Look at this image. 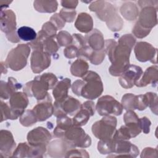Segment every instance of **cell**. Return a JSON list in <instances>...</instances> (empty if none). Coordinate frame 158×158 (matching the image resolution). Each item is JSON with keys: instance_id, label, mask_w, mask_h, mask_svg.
Returning a JSON list of instances; mask_svg holds the SVG:
<instances>
[{"instance_id": "cell-1", "label": "cell", "mask_w": 158, "mask_h": 158, "mask_svg": "<svg viewBox=\"0 0 158 158\" xmlns=\"http://www.w3.org/2000/svg\"><path fill=\"white\" fill-rule=\"evenodd\" d=\"M104 49L112 64L109 69L110 74L114 77L120 76L130 65L129 59L133 48L109 39L105 41Z\"/></svg>"}, {"instance_id": "cell-2", "label": "cell", "mask_w": 158, "mask_h": 158, "mask_svg": "<svg viewBox=\"0 0 158 158\" xmlns=\"http://www.w3.org/2000/svg\"><path fill=\"white\" fill-rule=\"evenodd\" d=\"M91 12H94L97 17L106 23L107 27L112 31L120 30L123 26V21L118 14L115 6L105 1H95L88 7Z\"/></svg>"}, {"instance_id": "cell-3", "label": "cell", "mask_w": 158, "mask_h": 158, "mask_svg": "<svg viewBox=\"0 0 158 158\" xmlns=\"http://www.w3.org/2000/svg\"><path fill=\"white\" fill-rule=\"evenodd\" d=\"M58 82L57 77L52 73H45L36 76L31 81L27 82L23 92L28 97H34L37 101L44 99L49 94L48 90L53 89Z\"/></svg>"}, {"instance_id": "cell-4", "label": "cell", "mask_w": 158, "mask_h": 158, "mask_svg": "<svg viewBox=\"0 0 158 158\" xmlns=\"http://www.w3.org/2000/svg\"><path fill=\"white\" fill-rule=\"evenodd\" d=\"M82 79L85 81L80 94L83 98L93 100L101 95L104 90L103 83L96 72L88 70Z\"/></svg>"}, {"instance_id": "cell-5", "label": "cell", "mask_w": 158, "mask_h": 158, "mask_svg": "<svg viewBox=\"0 0 158 158\" xmlns=\"http://www.w3.org/2000/svg\"><path fill=\"white\" fill-rule=\"evenodd\" d=\"M30 51L31 48L28 44H18L9 52L4 61L6 65L14 71L22 70L27 65Z\"/></svg>"}, {"instance_id": "cell-6", "label": "cell", "mask_w": 158, "mask_h": 158, "mask_svg": "<svg viewBox=\"0 0 158 158\" xmlns=\"http://www.w3.org/2000/svg\"><path fill=\"white\" fill-rule=\"evenodd\" d=\"M117 118L112 115L104 116L94 122L91 127L93 135L100 140L110 139L112 138L117 127Z\"/></svg>"}, {"instance_id": "cell-7", "label": "cell", "mask_w": 158, "mask_h": 158, "mask_svg": "<svg viewBox=\"0 0 158 158\" xmlns=\"http://www.w3.org/2000/svg\"><path fill=\"white\" fill-rule=\"evenodd\" d=\"M16 17L11 9H1L0 27L1 30L6 34L7 39L12 43H19L20 38L16 31Z\"/></svg>"}, {"instance_id": "cell-8", "label": "cell", "mask_w": 158, "mask_h": 158, "mask_svg": "<svg viewBox=\"0 0 158 158\" xmlns=\"http://www.w3.org/2000/svg\"><path fill=\"white\" fill-rule=\"evenodd\" d=\"M123 109L122 104L109 95H105L99 98L96 104V110L101 116L110 114L120 115L122 114Z\"/></svg>"}, {"instance_id": "cell-9", "label": "cell", "mask_w": 158, "mask_h": 158, "mask_svg": "<svg viewBox=\"0 0 158 158\" xmlns=\"http://www.w3.org/2000/svg\"><path fill=\"white\" fill-rule=\"evenodd\" d=\"M72 143L75 147L85 148L91 144V137L81 127L72 125L64 133L62 138Z\"/></svg>"}, {"instance_id": "cell-10", "label": "cell", "mask_w": 158, "mask_h": 158, "mask_svg": "<svg viewBox=\"0 0 158 158\" xmlns=\"http://www.w3.org/2000/svg\"><path fill=\"white\" fill-rule=\"evenodd\" d=\"M80 102L72 96H68L64 99L54 103V115L57 117L63 115H73L80 109Z\"/></svg>"}, {"instance_id": "cell-11", "label": "cell", "mask_w": 158, "mask_h": 158, "mask_svg": "<svg viewBox=\"0 0 158 158\" xmlns=\"http://www.w3.org/2000/svg\"><path fill=\"white\" fill-rule=\"evenodd\" d=\"M157 48L145 41L136 43L134 48L135 57L138 61L141 62L150 61L152 64H157Z\"/></svg>"}, {"instance_id": "cell-12", "label": "cell", "mask_w": 158, "mask_h": 158, "mask_svg": "<svg viewBox=\"0 0 158 158\" xmlns=\"http://www.w3.org/2000/svg\"><path fill=\"white\" fill-rule=\"evenodd\" d=\"M123 109L126 110H144L148 107L146 94L135 95L131 93L125 94L121 100Z\"/></svg>"}, {"instance_id": "cell-13", "label": "cell", "mask_w": 158, "mask_h": 158, "mask_svg": "<svg viewBox=\"0 0 158 158\" xmlns=\"http://www.w3.org/2000/svg\"><path fill=\"white\" fill-rule=\"evenodd\" d=\"M143 73V70L140 67L136 65H130L119 76V83L125 89L131 88L135 85Z\"/></svg>"}, {"instance_id": "cell-14", "label": "cell", "mask_w": 158, "mask_h": 158, "mask_svg": "<svg viewBox=\"0 0 158 158\" xmlns=\"http://www.w3.org/2000/svg\"><path fill=\"white\" fill-rule=\"evenodd\" d=\"M114 140L115 145L114 152L109 155L107 157H128L134 158L136 157L139 153L138 147L131 142L127 140Z\"/></svg>"}, {"instance_id": "cell-15", "label": "cell", "mask_w": 158, "mask_h": 158, "mask_svg": "<svg viewBox=\"0 0 158 158\" xmlns=\"http://www.w3.org/2000/svg\"><path fill=\"white\" fill-rule=\"evenodd\" d=\"M51 55L40 49L33 50L30 57L31 70L35 73H40L51 64Z\"/></svg>"}, {"instance_id": "cell-16", "label": "cell", "mask_w": 158, "mask_h": 158, "mask_svg": "<svg viewBox=\"0 0 158 158\" xmlns=\"http://www.w3.org/2000/svg\"><path fill=\"white\" fill-rule=\"evenodd\" d=\"M157 6H148L141 8L136 22L141 27L152 30L157 23Z\"/></svg>"}, {"instance_id": "cell-17", "label": "cell", "mask_w": 158, "mask_h": 158, "mask_svg": "<svg viewBox=\"0 0 158 158\" xmlns=\"http://www.w3.org/2000/svg\"><path fill=\"white\" fill-rule=\"evenodd\" d=\"M27 139L28 144L32 146H47L52 139V136L46 128L38 127L28 133Z\"/></svg>"}, {"instance_id": "cell-18", "label": "cell", "mask_w": 158, "mask_h": 158, "mask_svg": "<svg viewBox=\"0 0 158 158\" xmlns=\"http://www.w3.org/2000/svg\"><path fill=\"white\" fill-rule=\"evenodd\" d=\"M76 148L72 143L64 138L56 139L47 146V153L52 157H64L66 153L70 149Z\"/></svg>"}, {"instance_id": "cell-19", "label": "cell", "mask_w": 158, "mask_h": 158, "mask_svg": "<svg viewBox=\"0 0 158 158\" xmlns=\"http://www.w3.org/2000/svg\"><path fill=\"white\" fill-rule=\"evenodd\" d=\"M96 106L92 101H87L81 104L80 109L75 114L72 118L73 125L81 127L85 125L89 117L94 115Z\"/></svg>"}, {"instance_id": "cell-20", "label": "cell", "mask_w": 158, "mask_h": 158, "mask_svg": "<svg viewBox=\"0 0 158 158\" xmlns=\"http://www.w3.org/2000/svg\"><path fill=\"white\" fill-rule=\"evenodd\" d=\"M16 148V143L12 133L7 130L0 131V153L3 157H12Z\"/></svg>"}, {"instance_id": "cell-21", "label": "cell", "mask_w": 158, "mask_h": 158, "mask_svg": "<svg viewBox=\"0 0 158 158\" xmlns=\"http://www.w3.org/2000/svg\"><path fill=\"white\" fill-rule=\"evenodd\" d=\"M38 122H43L52 116L54 114V106L52 103V98L49 94L47 97L40 101L33 108Z\"/></svg>"}, {"instance_id": "cell-22", "label": "cell", "mask_w": 158, "mask_h": 158, "mask_svg": "<svg viewBox=\"0 0 158 158\" xmlns=\"http://www.w3.org/2000/svg\"><path fill=\"white\" fill-rule=\"evenodd\" d=\"M28 96L24 92L17 91L9 98V104L15 119L20 117L28 104Z\"/></svg>"}, {"instance_id": "cell-23", "label": "cell", "mask_w": 158, "mask_h": 158, "mask_svg": "<svg viewBox=\"0 0 158 158\" xmlns=\"http://www.w3.org/2000/svg\"><path fill=\"white\" fill-rule=\"evenodd\" d=\"M22 88V84L14 77H9L7 82L0 81V97L2 99H7Z\"/></svg>"}, {"instance_id": "cell-24", "label": "cell", "mask_w": 158, "mask_h": 158, "mask_svg": "<svg viewBox=\"0 0 158 158\" xmlns=\"http://www.w3.org/2000/svg\"><path fill=\"white\" fill-rule=\"evenodd\" d=\"M158 81V67L156 64L149 67L146 69L143 76L135 83L138 87H144L149 84L156 86Z\"/></svg>"}, {"instance_id": "cell-25", "label": "cell", "mask_w": 158, "mask_h": 158, "mask_svg": "<svg viewBox=\"0 0 158 158\" xmlns=\"http://www.w3.org/2000/svg\"><path fill=\"white\" fill-rule=\"evenodd\" d=\"M88 45L93 51H100L104 49L105 41L102 33L98 29H93L85 36Z\"/></svg>"}, {"instance_id": "cell-26", "label": "cell", "mask_w": 158, "mask_h": 158, "mask_svg": "<svg viewBox=\"0 0 158 158\" xmlns=\"http://www.w3.org/2000/svg\"><path fill=\"white\" fill-rule=\"evenodd\" d=\"M75 28L81 33H88L93 29V20L88 13H80L75 22Z\"/></svg>"}, {"instance_id": "cell-27", "label": "cell", "mask_w": 158, "mask_h": 158, "mask_svg": "<svg viewBox=\"0 0 158 158\" xmlns=\"http://www.w3.org/2000/svg\"><path fill=\"white\" fill-rule=\"evenodd\" d=\"M71 87V80L69 78H65L57 83L52 90V95L55 101H60L66 98L68 91Z\"/></svg>"}, {"instance_id": "cell-28", "label": "cell", "mask_w": 158, "mask_h": 158, "mask_svg": "<svg viewBox=\"0 0 158 158\" xmlns=\"http://www.w3.org/2000/svg\"><path fill=\"white\" fill-rule=\"evenodd\" d=\"M57 125L55 127L53 134L57 138H62L64 132L73 125L72 119H71L67 115H63L57 117Z\"/></svg>"}, {"instance_id": "cell-29", "label": "cell", "mask_w": 158, "mask_h": 158, "mask_svg": "<svg viewBox=\"0 0 158 158\" xmlns=\"http://www.w3.org/2000/svg\"><path fill=\"white\" fill-rule=\"evenodd\" d=\"M122 15L127 20H135L139 15V10L136 5L131 2H127L122 5L120 8Z\"/></svg>"}, {"instance_id": "cell-30", "label": "cell", "mask_w": 158, "mask_h": 158, "mask_svg": "<svg viewBox=\"0 0 158 158\" xmlns=\"http://www.w3.org/2000/svg\"><path fill=\"white\" fill-rule=\"evenodd\" d=\"M35 9L41 13H52L56 11L58 6L57 1L37 0L33 2Z\"/></svg>"}, {"instance_id": "cell-31", "label": "cell", "mask_w": 158, "mask_h": 158, "mask_svg": "<svg viewBox=\"0 0 158 158\" xmlns=\"http://www.w3.org/2000/svg\"><path fill=\"white\" fill-rule=\"evenodd\" d=\"M89 64L86 60L78 58L70 66V73L73 76L83 77L88 72Z\"/></svg>"}, {"instance_id": "cell-32", "label": "cell", "mask_w": 158, "mask_h": 158, "mask_svg": "<svg viewBox=\"0 0 158 158\" xmlns=\"http://www.w3.org/2000/svg\"><path fill=\"white\" fill-rule=\"evenodd\" d=\"M17 31L19 38L25 41H32L37 37L35 30L30 27L23 26L19 28Z\"/></svg>"}, {"instance_id": "cell-33", "label": "cell", "mask_w": 158, "mask_h": 158, "mask_svg": "<svg viewBox=\"0 0 158 158\" xmlns=\"http://www.w3.org/2000/svg\"><path fill=\"white\" fill-rule=\"evenodd\" d=\"M19 122L24 127H30L38 122L34 111L27 109L19 117Z\"/></svg>"}, {"instance_id": "cell-34", "label": "cell", "mask_w": 158, "mask_h": 158, "mask_svg": "<svg viewBox=\"0 0 158 158\" xmlns=\"http://www.w3.org/2000/svg\"><path fill=\"white\" fill-rule=\"evenodd\" d=\"M115 140L112 138L110 139L100 140L98 143V151L101 154H110L114 151Z\"/></svg>"}, {"instance_id": "cell-35", "label": "cell", "mask_w": 158, "mask_h": 158, "mask_svg": "<svg viewBox=\"0 0 158 158\" xmlns=\"http://www.w3.org/2000/svg\"><path fill=\"white\" fill-rule=\"evenodd\" d=\"M30 145L27 143H20L14 150L12 157H29Z\"/></svg>"}, {"instance_id": "cell-36", "label": "cell", "mask_w": 158, "mask_h": 158, "mask_svg": "<svg viewBox=\"0 0 158 158\" xmlns=\"http://www.w3.org/2000/svg\"><path fill=\"white\" fill-rule=\"evenodd\" d=\"M57 44L59 46H68L72 43L73 36L68 31L62 30L56 35Z\"/></svg>"}, {"instance_id": "cell-37", "label": "cell", "mask_w": 158, "mask_h": 158, "mask_svg": "<svg viewBox=\"0 0 158 158\" xmlns=\"http://www.w3.org/2000/svg\"><path fill=\"white\" fill-rule=\"evenodd\" d=\"M1 122L8 119L15 120V117L10 106H9L7 103L4 102L2 100L1 101Z\"/></svg>"}, {"instance_id": "cell-38", "label": "cell", "mask_w": 158, "mask_h": 158, "mask_svg": "<svg viewBox=\"0 0 158 158\" xmlns=\"http://www.w3.org/2000/svg\"><path fill=\"white\" fill-rule=\"evenodd\" d=\"M40 31L46 37L54 38L57 35L56 33H57V29L54 26V24H52L50 21H48L43 24V25L42 26L41 30Z\"/></svg>"}, {"instance_id": "cell-39", "label": "cell", "mask_w": 158, "mask_h": 158, "mask_svg": "<svg viewBox=\"0 0 158 158\" xmlns=\"http://www.w3.org/2000/svg\"><path fill=\"white\" fill-rule=\"evenodd\" d=\"M147 99L148 107L151 109V111L156 115H157V109H158V102H157V95L155 93L148 92L145 93Z\"/></svg>"}, {"instance_id": "cell-40", "label": "cell", "mask_w": 158, "mask_h": 158, "mask_svg": "<svg viewBox=\"0 0 158 158\" xmlns=\"http://www.w3.org/2000/svg\"><path fill=\"white\" fill-rule=\"evenodd\" d=\"M106 56L105 49L100 51H93L89 59L90 62L94 65H99L104 60Z\"/></svg>"}, {"instance_id": "cell-41", "label": "cell", "mask_w": 158, "mask_h": 158, "mask_svg": "<svg viewBox=\"0 0 158 158\" xmlns=\"http://www.w3.org/2000/svg\"><path fill=\"white\" fill-rule=\"evenodd\" d=\"M59 14L65 22L71 23L74 21L77 15V12L75 9H69L62 8L60 10Z\"/></svg>"}, {"instance_id": "cell-42", "label": "cell", "mask_w": 158, "mask_h": 158, "mask_svg": "<svg viewBox=\"0 0 158 158\" xmlns=\"http://www.w3.org/2000/svg\"><path fill=\"white\" fill-rule=\"evenodd\" d=\"M151 31V30L145 29L141 27L137 22H136L132 29V33L133 35L138 38H143L146 37L149 34Z\"/></svg>"}, {"instance_id": "cell-43", "label": "cell", "mask_w": 158, "mask_h": 158, "mask_svg": "<svg viewBox=\"0 0 158 158\" xmlns=\"http://www.w3.org/2000/svg\"><path fill=\"white\" fill-rule=\"evenodd\" d=\"M89 157V155L88 152L83 149L73 148L67 151L65 157Z\"/></svg>"}, {"instance_id": "cell-44", "label": "cell", "mask_w": 158, "mask_h": 158, "mask_svg": "<svg viewBox=\"0 0 158 158\" xmlns=\"http://www.w3.org/2000/svg\"><path fill=\"white\" fill-rule=\"evenodd\" d=\"M78 49L74 44H71L67 46L64 50V55L68 59H73L78 57Z\"/></svg>"}, {"instance_id": "cell-45", "label": "cell", "mask_w": 158, "mask_h": 158, "mask_svg": "<svg viewBox=\"0 0 158 158\" xmlns=\"http://www.w3.org/2000/svg\"><path fill=\"white\" fill-rule=\"evenodd\" d=\"M117 43L126 44L133 48L136 43V38L133 36V35L125 34L118 39Z\"/></svg>"}, {"instance_id": "cell-46", "label": "cell", "mask_w": 158, "mask_h": 158, "mask_svg": "<svg viewBox=\"0 0 158 158\" xmlns=\"http://www.w3.org/2000/svg\"><path fill=\"white\" fill-rule=\"evenodd\" d=\"M52 24L54 25V26L57 28V30H61L65 24V22L64 20L62 18V17L60 15L59 13L58 14H55L52 15L49 20Z\"/></svg>"}, {"instance_id": "cell-47", "label": "cell", "mask_w": 158, "mask_h": 158, "mask_svg": "<svg viewBox=\"0 0 158 158\" xmlns=\"http://www.w3.org/2000/svg\"><path fill=\"white\" fill-rule=\"evenodd\" d=\"M139 123L143 133L145 134H148L150 131V126L151 125V122L149 119L146 117L139 118Z\"/></svg>"}, {"instance_id": "cell-48", "label": "cell", "mask_w": 158, "mask_h": 158, "mask_svg": "<svg viewBox=\"0 0 158 158\" xmlns=\"http://www.w3.org/2000/svg\"><path fill=\"white\" fill-rule=\"evenodd\" d=\"M141 157H157V149L152 148H144L141 154Z\"/></svg>"}, {"instance_id": "cell-49", "label": "cell", "mask_w": 158, "mask_h": 158, "mask_svg": "<svg viewBox=\"0 0 158 158\" xmlns=\"http://www.w3.org/2000/svg\"><path fill=\"white\" fill-rule=\"evenodd\" d=\"M84 84H85V81L83 80H77L75 81L73 83L72 85L71 86L72 92L77 96H81V94H80L81 90V88Z\"/></svg>"}, {"instance_id": "cell-50", "label": "cell", "mask_w": 158, "mask_h": 158, "mask_svg": "<svg viewBox=\"0 0 158 158\" xmlns=\"http://www.w3.org/2000/svg\"><path fill=\"white\" fill-rule=\"evenodd\" d=\"M78 1L77 0H62L60 1L61 6L63 8L69 9H75L77 6Z\"/></svg>"}, {"instance_id": "cell-51", "label": "cell", "mask_w": 158, "mask_h": 158, "mask_svg": "<svg viewBox=\"0 0 158 158\" xmlns=\"http://www.w3.org/2000/svg\"><path fill=\"white\" fill-rule=\"evenodd\" d=\"M138 4L141 8H143L148 6H157L158 1H138Z\"/></svg>"}]
</instances>
